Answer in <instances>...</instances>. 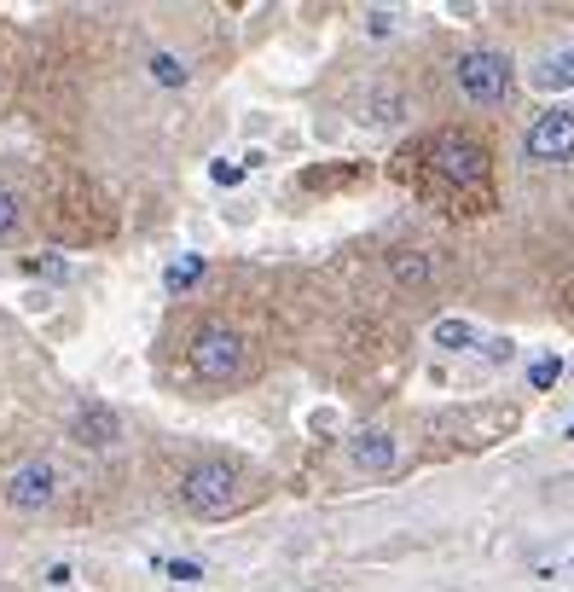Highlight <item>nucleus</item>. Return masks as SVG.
Returning a JSON list of instances; mask_svg holds the SVG:
<instances>
[{"mask_svg": "<svg viewBox=\"0 0 574 592\" xmlns=\"http://www.w3.org/2000/svg\"><path fill=\"white\" fill-rule=\"evenodd\" d=\"M244 500V471L232 459H198V465L180 476V505L192 518H226Z\"/></svg>", "mask_w": 574, "mask_h": 592, "instance_id": "f257e3e1", "label": "nucleus"}, {"mask_svg": "<svg viewBox=\"0 0 574 592\" xmlns=\"http://www.w3.org/2000/svg\"><path fill=\"white\" fill-rule=\"evenodd\" d=\"M453 82H459V93L470 99V106H505L511 88H516V70H511V59L500 53V47H470V53H459V64H453Z\"/></svg>", "mask_w": 574, "mask_h": 592, "instance_id": "f03ea898", "label": "nucleus"}, {"mask_svg": "<svg viewBox=\"0 0 574 592\" xmlns=\"http://www.w3.org/2000/svg\"><path fill=\"white\" fill-rule=\"evenodd\" d=\"M244 360H250V343H244L232 325H203L198 338H192V372H198L203 383L244 378Z\"/></svg>", "mask_w": 574, "mask_h": 592, "instance_id": "7ed1b4c3", "label": "nucleus"}, {"mask_svg": "<svg viewBox=\"0 0 574 592\" xmlns=\"http://www.w3.org/2000/svg\"><path fill=\"white\" fill-rule=\"evenodd\" d=\"M59 488H64V476H59L52 459H23V465H12L7 482H0V500H7L12 511H47L52 500H59Z\"/></svg>", "mask_w": 574, "mask_h": 592, "instance_id": "20e7f679", "label": "nucleus"}, {"mask_svg": "<svg viewBox=\"0 0 574 592\" xmlns=\"http://www.w3.org/2000/svg\"><path fill=\"white\" fill-rule=\"evenodd\" d=\"M430 163H435V174H447L453 187H482L487 180V151L470 134H459V128L430 140Z\"/></svg>", "mask_w": 574, "mask_h": 592, "instance_id": "39448f33", "label": "nucleus"}, {"mask_svg": "<svg viewBox=\"0 0 574 592\" xmlns=\"http://www.w3.org/2000/svg\"><path fill=\"white\" fill-rule=\"evenodd\" d=\"M528 163H568L574 158V111H545L534 117V128L522 134Z\"/></svg>", "mask_w": 574, "mask_h": 592, "instance_id": "423d86ee", "label": "nucleus"}, {"mask_svg": "<svg viewBox=\"0 0 574 592\" xmlns=\"http://www.w3.org/2000/svg\"><path fill=\"white\" fill-rule=\"evenodd\" d=\"M349 465L365 471V476H389V471L401 465V442H395L389 430L372 424V430H360L354 442H349Z\"/></svg>", "mask_w": 574, "mask_h": 592, "instance_id": "0eeeda50", "label": "nucleus"}, {"mask_svg": "<svg viewBox=\"0 0 574 592\" xmlns=\"http://www.w3.org/2000/svg\"><path fill=\"white\" fill-rule=\"evenodd\" d=\"M70 435H75V442H82V448L104 453V448H117V442H122V419H117L104 401H88V407H75Z\"/></svg>", "mask_w": 574, "mask_h": 592, "instance_id": "6e6552de", "label": "nucleus"}, {"mask_svg": "<svg viewBox=\"0 0 574 592\" xmlns=\"http://www.w3.org/2000/svg\"><path fill=\"white\" fill-rule=\"evenodd\" d=\"M441 268H435V255H424V250H401L395 262H389V279L395 285H430Z\"/></svg>", "mask_w": 574, "mask_h": 592, "instance_id": "1a4fd4ad", "label": "nucleus"}, {"mask_svg": "<svg viewBox=\"0 0 574 592\" xmlns=\"http://www.w3.org/2000/svg\"><path fill=\"white\" fill-rule=\"evenodd\" d=\"M534 88H545V93L574 88V47H563V53H552V59L534 70Z\"/></svg>", "mask_w": 574, "mask_h": 592, "instance_id": "9d476101", "label": "nucleus"}, {"mask_svg": "<svg viewBox=\"0 0 574 592\" xmlns=\"http://www.w3.org/2000/svg\"><path fill=\"white\" fill-rule=\"evenodd\" d=\"M198 279H203V255H174V262L163 268V291H192L198 285Z\"/></svg>", "mask_w": 574, "mask_h": 592, "instance_id": "9b49d317", "label": "nucleus"}, {"mask_svg": "<svg viewBox=\"0 0 574 592\" xmlns=\"http://www.w3.org/2000/svg\"><path fill=\"white\" fill-rule=\"evenodd\" d=\"M430 338H435V349H476L482 338H476V325H470V320H435V331H430Z\"/></svg>", "mask_w": 574, "mask_h": 592, "instance_id": "f8f14e48", "label": "nucleus"}, {"mask_svg": "<svg viewBox=\"0 0 574 592\" xmlns=\"http://www.w3.org/2000/svg\"><path fill=\"white\" fill-rule=\"evenodd\" d=\"M151 82L157 88H187L192 82V70H187V59H174V53H151Z\"/></svg>", "mask_w": 574, "mask_h": 592, "instance_id": "ddd939ff", "label": "nucleus"}, {"mask_svg": "<svg viewBox=\"0 0 574 592\" xmlns=\"http://www.w3.org/2000/svg\"><path fill=\"white\" fill-rule=\"evenodd\" d=\"M557 378H563V360H557V354H540L534 367H528V383H534V390H552Z\"/></svg>", "mask_w": 574, "mask_h": 592, "instance_id": "4468645a", "label": "nucleus"}, {"mask_svg": "<svg viewBox=\"0 0 574 592\" xmlns=\"http://www.w3.org/2000/svg\"><path fill=\"white\" fill-rule=\"evenodd\" d=\"M244 174H250V169L232 163V158H215V163H209V180H215V187H239Z\"/></svg>", "mask_w": 574, "mask_h": 592, "instance_id": "2eb2a0df", "label": "nucleus"}, {"mask_svg": "<svg viewBox=\"0 0 574 592\" xmlns=\"http://www.w3.org/2000/svg\"><path fill=\"white\" fill-rule=\"evenodd\" d=\"M30 273H41V279H70V262H59V255H30V262H23Z\"/></svg>", "mask_w": 574, "mask_h": 592, "instance_id": "dca6fc26", "label": "nucleus"}, {"mask_svg": "<svg viewBox=\"0 0 574 592\" xmlns=\"http://www.w3.org/2000/svg\"><path fill=\"white\" fill-rule=\"evenodd\" d=\"M157 570H163V575H174V581H203V570H198L192 558H163V563H157Z\"/></svg>", "mask_w": 574, "mask_h": 592, "instance_id": "f3484780", "label": "nucleus"}, {"mask_svg": "<svg viewBox=\"0 0 574 592\" xmlns=\"http://www.w3.org/2000/svg\"><path fill=\"white\" fill-rule=\"evenodd\" d=\"M12 227H18V192H7V187H0V239H7Z\"/></svg>", "mask_w": 574, "mask_h": 592, "instance_id": "a211bd4d", "label": "nucleus"}, {"mask_svg": "<svg viewBox=\"0 0 574 592\" xmlns=\"http://www.w3.org/2000/svg\"><path fill=\"white\" fill-rule=\"evenodd\" d=\"M395 117H401V93H389V99L377 93L372 99V122H395Z\"/></svg>", "mask_w": 574, "mask_h": 592, "instance_id": "6ab92c4d", "label": "nucleus"}, {"mask_svg": "<svg viewBox=\"0 0 574 592\" xmlns=\"http://www.w3.org/2000/svg\"><path fill=\"white\" fill-rule=\"evenodd\" d=\"M365 30H372V36H395V12H365Z\"/></svg>", "mask_w": 574, "mask_h": 592, "instance_id": "aec40b11", "label": "nucleus"}, {"mask_svg": "<svg viewBox=\"0 0 574 592\" xmlns=\"http://www.w3.org/2000/svg\"><path fill=\"white\" fill-rule=\"evenodd\" d=\"M511 349H516L511 338H493V343H487V360H493V367H500V360H511Z\"/></svg>", "mask_w": 574, "mask_h": 592, "instance_id": "412c9836", "label": "nucleus"}, {"mask_svg": "<svg viewBox=\"0 0 574 592\" xmlns=\"http://www.w3.org/2000/svg\"><path fill=\"white\" fill-rule=\"evenodd\" d=\"M47 586H70V563H52V570H47Z\"/></svg>", "mask_w": 574, "mask_h": 592, "instance_id": "4be33fe9", "label": "nucleus"}, {"mask_svg": "<svg viewBox=\"0 0 574 592\" xmlns=\"http://www.w3.org/2000/svg\"><path fill=\"white\" fill-rule=\"evenodd\" d=\"M568 435H574V430H568Z\"/></svg>", "mask_w": 574, "mask_h": 592, "instance_id": "5701e85b", "label": "nucleus"}]
</instances>
